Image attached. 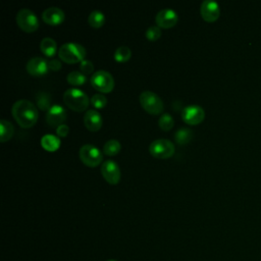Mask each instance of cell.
<instances>
[{
    "mask_svg": "<svg viewBox=\"0 0 261 261\" xmlns=\"http://www.w3.org/2000/svg\"><path fill=\"white\" fill-rule=\"evenodd\" d=\"M193 138V132L190 129L182 128L177 131L175 135V140L179 145H186L188 144Z\"/></svg>",
    "mask_w": 261,
    "mask_h": 261,
    "instance_id": "obj_21",
    "label": "cell"
},
{
    "mask_svg": "<svg viewBox=\"0 0 261 261\" xmlns=\"http://www.w3.org/2000/svg\"><path fill=\"white\" fill-rule=\"evenodd\" d=\"M40 49L45 56L53 57L57 52V43L52 38H44L40 43Z\"/></svg>",
    "mask_w": 261,
    "mask_h": 261,
    "instance_id": "obj_19",
    "label": "cell"
},
{
    "mask_svg": "<svg viewBox=\"0 0 261 261\" xmlns=\"http://www.w3.org/2000/svg\"><path fill=\"white\" fill-rule=\"evenodd\" d=\"M13 117L20 127L30 129L34 127L38 121L39 113L37 107L29 100H19L13 105Z\"/></svg>",
    "mask_w": 261,
    "mask_h": 261,
    "instance_id": "obj_1",
    "label": "cell"
},
{
    "mask_svg": "<svg viewBox=\"0 0 261 261\" xmlns=\"http://www.w3.org/2000/svg\"><path fill=\"white\" fill-rule=\"evenodd\" d=\"M27 71L33 77H41L48 73V62L42 57H34L27 64Z\"/></svg>",
    "mask_w": 261,
    "mask_h": 261,
    "instance_id": "obj_14",
    "label": "cell"
},
{
    "mask_svg": "<svg viewBox=\"0 0 261 261\" xmlns=\"http://www.w3.org/2000/svg\"><path fill=\"white\" fill-rule=\"evenodd\" d=\"M84 124L90 132H98L102 127L103 120L98 111L90 109L84 115Z\"/></svg>",
    "mask_w": 261,
    "mask_h": 261,
    "instance_id": "obj_16",
    "label": "cell"
},
{
    "mask_svg": "<svg viewBox=\"0 0 261 261\" xmlns=\"http://www.w3.org/2000/svg\"><path fill=\"white\" fill-rule=\"evenodd\" d=\"M64 101L66 105L77 112H82L89 106L90 99L82 90L72 88L65 92Z\"/></svg>",
    "mask_w": 261,
    "mask_h": 261,
    "instance_id": "obj_3",
    "label": "cell"
},
{
    "mask_svg": "<svg viewBox=\"0 0 261 261\" xmlns=\"http://www.w3.org/2000/svg\"><path fill=\"white\" fill-rule=\"evenodd\" d=\"M61 139L54 135H45L41 139V146L49 152H54L61 147Z\"/></svg>",
    "mask_w": 261,
    "mask_h": 261,
    "instance_id": "obj_17",
    "label": "cell"
},
{
    "mask_svg": "<svg viewBox=\"0 0 261 261\" xmlns=\"http://www.w3.org/2000/svg\"><path fill=\"white\" fill-rule=\"evenodd\" d=\"M122 149V145L118 140H109L104 144L103 153L107 156H115L120 153Z\"/></svg>",
    "mask_w": 261,
    "mask_h": 261,
    "instance_id": "obj_20",
    "label": "cell"
},
{
    "mask_svg": "<svg viewBox=\"0 0 261 261\" xmlns=\"http://www.w3.org/2000/svg\"><path fill=\"white\" fill-rule=\"evenodd\" d=\"M15 134V128L9 121H0V142L5 143L10 141Z\"/></svg>",
    "mask_w": 261,
    "mask_h": 261,
    "instance_id": "obj_18",
    "label": "cell"
},
{
    "mask_svg": "<svg viewBox=\"0 0 261 261\" xmlns=\"http://www.w3.org/2000/svg\"><path fill=\"white\" fill-rule=\"evenodd\" d=\"M88 23L92 28L99 29L105 24V16L99 11H93L88 18Z\"/></svg>",
    "mask_w": 261,
    "mask_h": 261,
    "instance_id": "obj_22",
    "label": "cell"
},
{
    "mask_svg": "<svg viewBox=\"0 0 261 261\" xmlns=\"http://www.w3.org/2000/svg\"><path fill=\"white\" fill-rule=\"evenodd\" d=\"M155 22L157 27L162 28V29H170L172 27H175L178 22H179V17L178 14L169 9H165L160 11L156 17H155Z\"/></svg>",
    "mask_w": 261,
    "mask_h": 261,
    "instance_id": "obj_13",
    "label": "cell"
},
{
    "mask_svg": "<svg viewBox=\"0 0 261 261\" xmlns=\"http://www.w3.org/2000/svg\"><path fill=\"white\" fill-rule=\"evenodd\" d=\"M91 103L95 108L101 109L103 107L106 106L107 104V99L105 98V96L101 95V94H95L92 96L91 98Z\"/></svg>",
    "mask_w": 261,
    "mask_h": 261,
    "instance_id": "obj_28",
    "label": "cell"
},
{
    "mask_svg": "<svg viewBox=\"0 0 261 261\" xmlns=\"http://www.w3.org/2000/svg\"><path fill=\"white\" fill-rule=\"evenodd\" d=\"M139 101L141 106L152 115L161 114L164 109V104L161 98L151 91L142 92L139 97Z\"/></svg>",
    "mask_w": 261,
    "mask_h": 261,
    "instance_id": "obj_4",
    "label": "cell"
},
{
    "mask_svg": "<svg viewBox=\"0 0 261 261\" xmlns=\"http://www.w3.org/2000/svg\"><path fill=\"white\" fill-rule=\"evenodd\" d=\"M36 101H37V106L43 110V111H48L51 108V98L48 93L45 92H39L36 96Z\"/></svg>",
    "mask_w": 261,
    "mask_h": 261,
    "instance_id": "obj_24",
    "label": "cell"
},
{
    "mask_svg": "<svg viewBox=\"0 0 261 261\" xmlns=\"http://www.w3.org/2000/svg\"><path fill=\"white\" fill-rule=\"evenodd\" d=\"M149 151L151 155L155 158L167 159L175 154L176 147H175V144L169 140L157 139L150 144Z\"/></svg>",
    "mask_w": 261,
    "mask_h": 261,
    "instance_id": "obj_6",
    "label": "cell"
},
{
    "mask_svg": "<svg viewBox=\"0 0 261 261\" xmlns=\"http://www.w3.org/2000/svg\"><path fill=\"white\" fill-rule=\"evenodd\" d=\"M67 80L70 85L82 86L87 82V77H86V75H84L80 72H72L69 74Z\"/></svg>",
    "mask_w": 261,
    "mask_h": 261,
    "instance_id": "obj_25",
    "label": "cell"
},
{
    "mask_svg": "<svg viewBox=\"0 0 261 261\" xmlns=\"http://www.w3.org/2000/svg\"><path fill=\"white\" fill-rule=\"evenodd\" d=\"M101 173L104 180L110 185H117L121 181V169L118 163L113 160H106L102 163Z\"/></svg>",
    "mask_w": 261,
    "mask_h": 261,
    "instance_id": "obj_10",
    "label": "cell"
},
{
    "mask_svg": "<svg viewBox=\"0 0 261 261\" xmlns=\"http://www.w3.org/2000/svg\"><path fill=\"white\" fill-rule=\"evenodd\" d=\"M18 26L26 33H33L38 30L39 20L35 13L29 9H22L16 17Z\"/></svg>",
    "mask_w": 261,
    "mask_h": 261,
    "instance_id": "obj_5",
    "label": "cell"
},
{
    "mask_svg": "<svg viewBox=\"0 0 261 261\" xmlns=\"http://www.w3.org/2000/svg\"><path fill=\"white\" fill-rule=\"evenodd\" d=\"M182 119L186 124L196 126L204 121L205 111L199 105H189L183 109Z\"/></svg>",
    "mask_w": 261,
    "mask_h": 261,
    "instance_id": "obj_9",
    "label": "cell"
},
{
    "mask_svg": "<svg viewBox=\"0 0 261 261\" xmlns=\"http://www.w3.org/2000/svg\"><path fill=\"white\" fill-rule=\"evenodd\" d=\"M79 156L81 161L89 167H96L101 164L103 160L102 152L91 144H86L82 146L79 151Z\"/></svg>",
    "mask_w": 261,
    "mask_h": 261,
    "instance_id": "obj_7",
    "label": "cell"
},
{
    "mask_svg": "<svg viewBox=\"0 0 261 261\" xmlns=\"http://www.w3.org/2000/svg\"><path fill=\"white\" fill-rule=\"evenodd\" d=\"M42 20L49 26H60L66 20L65 13L60 8L46 9L42 14Z\"/></svg>",
    "mask_w": 261,
    "mask_h": 261,
    "instance_id": "obj_15",
    "label": "cell"
},
{
    "mask_svg": "<svg viewBox=\"0 0 261 261\" xmlns=\"http://www.w3.org/2000/svg\"><path fill=\"white\" fill-rule=\"evenodd\" d=\"M69 132H70V128L67 126V125H62L60 126L59 128L56 129V133H57V136H60L61 138H65L69 135Z\"/></svg>",
    "mask_w": 261,
    "mask_h": 261,
    "instance_id": "obj_31",
    "label": "cell"
},
{
    "mask_svg": "<svg viewBox=\"0 0 261 261\" xmlns=\"http://www.w3.org/2000/svg\"><path fill=\"white\" fill-rule=\"evenodd\" d=\"M109 261H117V260H109Z\"/></svg>",
    "mask_w": 261,
    "mask_h": 261,
    "instance_id": "obj_32",
    "label": "cell"
},
{
    "mask_svg": "<svg viewBox=\"0 0 261 261\" xmlns=\"http://www.w3.org/2000/svg\"><path fill=\"white\" fill-rule=\"evenodd\" d=\"M90 83L95 90L101 93H110L114 88V79L106 71H98L93 74Z\"/></svg>",
    "mask_w": 261,
    "mask_h": 261,
    "instance_id": "obj_8",
    "label": "cell"
},
{
    "mask_svg": "<svg viewBox=\"0 0 261 261\" xmlns=\"http://www.w3.org/2000/svg\"><path fill=\"white\" fill-rule=\"evenodd\" d=\"M200 13L202 19L205 22L213 23L217 21L220 16V9L218 4L213 2V0H205L201 5Z\"/></svg>",
    "mask_w": 261,
    "mask_h": 261,
    "instance_id": "obj_12",
    "label": "cell"
},
{
    "mask_svg": "<svg viewBox=\"0 0 261 261\" xmlns=\"http://www.w3.org/2000/svg\"><path fill=\"white\" fill-rule=\"evenodd\" d=\"M80 70L84 75H90V74H93V72H94V66H93L92 62L84 60L80 64Z\"/></svg>",
    "mask_w": 261,
    "mask_h": 261,
    "instance_id": "obj_29",
    "label": "cell"
},
{
    "mask_svg": "<svg viewBox=\"0 0 261 261\" xmlns=\"http://www.w3.org/2000/svg\"><path fill=\"white\" fill-rule=\"evenodd\" d=\"M86 49L78 43H66L59 50V57L69 65L82 63L85 60Z\"/></svg>",
    "mask_w": 261,
    "mask_h": 261,
    "instance_id": "obj_2",
    "label": "cell"
},
{
    "mask_svg": "<svg viewBox=\"0 0 261 261\" xmlns=\"http://www.w3.org/2000/svg\"><path fill=\"white\" fill-rule=\"evenodd\" d=\"M48 67H49V70H51L53 72H57L62 69V63L59 60L52 59L48 62Z\"/></svg>",
    "mask_w": 261,
    "mask_h": 261,
    "instance_id": "obj_30",
    "label": "cell"
},
{
    "mask_svg": "<svg viewBox=\"0 0 261 261\" xmlns=\"http://www.w3.org/2000/svg\"><path fill=\"white\" fill-rule=\"evenodd\" d=\"M132 51L127 46H121L114 52V60L118 63H126L131 60Z\"/></svg>",
    "mask_w": 261,
    "mask_h": 261,
    "instance_id": "obj_23",
    "label": "cell"
},
{
    "mask_svg": "<svg viewBox=\"0 0 261 261\" xmlns=\"http://www.w3.org/2000/svg\"><path fill=\"white\" fill-rule=\"evenodd\" d=\"M67 120V110L62 105H52L47 111L46 122L51 128H59Z\"/></svg>",
    "mask_w": 261,
    "mask_h": 261,
    "instance_id": "obj_11",
    "label": "cell"
},
{
    "mask_svg": "<svg viewBox=\"0 0 261 261\" xmlns=\"http://www.w3.org/2000/svg\"><path fill=\"white\" fill-rule=\"evenodd\" d=\"M145 36H146V38L151 41V42H154V41H157L160 37H161V30L160 28L157 27V26H152L150 27L148 30L146 31V34H145Z\"/></svg>",
    "mask_w": 261,
    "mask_h": 261,
    "instance_id": "obj_27",
    "label": "cell"
},
{
    "mask_svg": "<svg viewBox=\"0 0 261 261\" xmlns=\"http://www.w3.org/2000/svg\"><path fill=\"white\" fill-rule=\"evenodd\" d=\"M158 125L159 128L164 131V132H168L173 128V125H175V122H173V119L170 114L168 113H163L159 121H158Z\"/></svg>",
    "mask_w": 261,
    "mask_h": 261,
    "instance_id": "obj_26",
    "label": "cell"
}]
</instances>
